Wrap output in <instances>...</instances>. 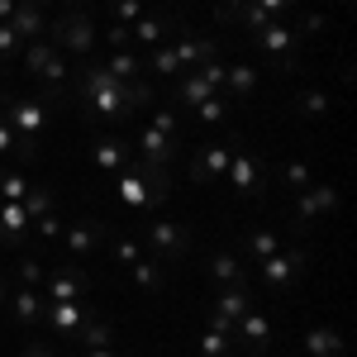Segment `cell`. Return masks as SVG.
I'll list each match as a JSON object with an SVG mask.
<instances>
[{
	"label": "cell",
	"instance_id": "cell-1",
	"mask_svg": "<svg viewBox=\"0 0 357 357\" xmlns=\"http://www.w3.org/2000/svg\"><path fill=\"white\" fill-rule=\"evenodd\" d=\"M158 91L148 82H119L105 67H82V110L86 119H134L143 105H153Z\"/></svg>",
	"mask_w": 357,
	"mask_h": 357
},
{
	"label": "cell",
	"instance_id": "cell-2",
	"mask_svg": "<svg viewBox=\"0 0 357 357\" xmlns=\"http://www.w3.org/2000/svg\"><path fill=\"white\" fill-rule=\"evenodd\" d=\"M48 43H53L57 53L86 57L96 48V24H91V15H86V10H62L57 20H48Z\"/></svg>",
	"mask_w": 357,
	"mask_h": 357
},
{
	"label": "cell",
	"instance_id": "cell-3",
	"mask_svg": "<svg viewBox=\"0 0 357 357\" xmlns=\"http://www.w3.org/2000/svg\"><path fill=\"white\" fill-rule=\"evenodd\" d=\"M305 267H310V252H305V248H276L267 262H257L262 291H272V296L291 291V286H296V281L305 276Z\"/></svg>",
	"mask_w": 357,
	"mask_h": 357
},
{
	"label": "cell",
	"instance_id": "cell-4",
	"mask_svg": "<svg viewBox=\"0 0 357 357\" xmlns=\"http://www.w3.org/2000/svg\"><path fill=\"white\" fill-rule=\"evenodd\" d=\"M252 310V286L248 281H229L215 291V305H210V329L215 333H234V324Z\"/></svg>",
	"mask_w": 357,
	"mask_h": 357
},
{
	"label": "cell",
	"instance_id": "cell-5",
	"mask_svg": "<svg viewBox=\"0 0 357 357\" xmlns=\"http://www.w3.org/2000/svg\"><path fill=\"white\" fill-rule=\"evenodd\" d=\"M257 48H262V57L272 62L276 72H296V62H301V33L291 24H267V29H257Z\"/></svg>",
	"mask_w": 357,
	"mask_h": 357
},
{
	"label": "cell",
	"instance_id": "cell-6",
	"mask_svg": "<svg viewBox=\"0 0 357 357\" xmlns=\"http://www.w3.org/2000/svg\"><path fill=\"white\" fill-rule=\"evenodd\" d=\"M191 252V229H181L176 220H153L148 224V257H158L162 267L181 262Z\"/></svg>",
	"mask_w": 357,
	"mask_h": 357
},
{
	"label": "cell",
	"instance_id": "cell-7",
	"mask_svg": "<svg viewBox=\"0 0 357 357\" xmlns=\"http://www.w3.org/2000/svg\"><path fill=\"white\" fill-rule=\"evenodd\" d=\"M5 124L15 129V138H29L38 143L43 138V124H48V105L38 96H24V100H5Z\"/></svg>",
	"mask_w": 357,
	"mask_h": 357
},
{
	"label": "cell",
	"instance_id": "cell-8",
	"mask_svg": "<svg viewBox=\"0 0 357 357\" xmlns=\"http://www.w3.org/2000/svg\"><path fill=\"white\" fill-rule=\"evenodd\" d=\"M333 210H338V191H333L329 181H314L310 191H301V205H296L291 229H296V234H305V229L319 220V215H333Z\"/></svg>",
	"mask_w": 357,
	"mask_h": 357
},
{
	"label": "cell",
	"instance_id": "cell-9",
	"mask_svg": "<svg viewBox=\"0 0 357 357\" xmlns=\"http://www.w3.org/2000/svg\"><path fill=\"white\" fill-rule=\"evenodd\" d=\"M238 143H243L238 134H229L224 143H205V148L195 153V162H191V181H220L224 172H229V158H234Z\"/></svg>",
	"mask_w": 357,
	"mask_h": 357
},
{
	"label": "cell",
	"instance_id": "cell-10",
	"mask_svg": "<svg viewBox=\"0 0 357 357\" xmlns=\"http://www.w3.org/2000/svg\"><path fill=\"white\" fill-rule=\"evenodd\" d=\"M86 291H91V276L77 262H62L53 272H43V296L48 301H82Z\"/></svg>",
	"mask_w": 357,
	"mask_h": 357
},
{
	"label": "cell",
	"instance_id": "cell-11",
	"mask_svg": "<svg viewBox=\"0 0 357 357\" xmlns=\"http://www.w3.org/2000/svg\"><path fill=\"white\" fill-rule=\"evenodd\" d=\"M224 176L234 181V191L243 195V200H248V195H262V167H257V158L248 153L243 143L234 148V158H229V172H224Z\"/></svg>",
	"mask_w": 357,
	"mask_h": 357
},
{
	"label": "cell",
	"instance_id": "cell-12",
	"mask_svg": "<svg viewBox=\"0 0 357 357\" xmlns=\"http://www.w3.org/2000/svg\"><path fill=\"white\" fill-rule=\"evenodd\" d=\"M296 5H301V0H248V5H238V10L229 15V24L238 20L243 29H252V33H257V29L276 24V15H281V10H296Z\"/></svg>",
	"mask_w": 357,
	"mask_h": 357
},
{
	"label": "cell",
	"instance_id": "cell-13",
	"mask_svg": "<svg viewBox=\"0 0 357 357\" xmlns=\"http://www.w3.org/2000/svg\"><path fill=\"white\" fill-rule=\"evenodd\" d=\"M29 224L33 220L24 215L20 200H0V248H5V252H20V248H24Z\"/></svg>",
	"mask_w": 357,
	"mask_h": 357
},
{
	"label": "cell",
	"instance_id": "cell-14",
	"mask_svg": "<svg viewBox=\"0 0 357 357\" xmlns=\"http://www.w3.org/2000/svg\"><path fill=\"white\" fill-rule=\"evenodd\" d=\"M114 191H119V200H124L129 210H153V181H148V167L143 162H138L134 172H119Z\"/></svg>",
	"mask_w": 357,
	"mask_h": 357
},
{
	"label": "cell",
	"instance_id": "cell-15",
	"mask_svg": "<svg viewBox=\"0 0 357 357\" xmlns=\"http://www.w3.org/2000/svg\"><path fill=\"white\" fill-rule=\"evenodd\" d=\"M234 333H238V343H243L252 357H262V353H267V343H272V319H267L262 310H248L243 319L234 324Z\"/></svg>",
	"mask_w": 357,
	"mask_h": 357
},
{
	"label": "cell",
	"instance_id": "cell-16",
	"mask_svg": "<svg viewBox=\"0 0 357 357\" xmlns=\"http://www.w3.org/2000/svg\"><path fill=\"white\" fill-rule=\"evenodd\" d=\"M105 238H110L105 234V220H77L67 229V257H91Z\"/></svg>",
	"mask_w": 357,
	"mask_h": 357
},
{
	"label": "cell",
	"instance_id": "cell-17",
	"mask_svg": "<svg viewBox=\"0 0 357 357\" xmlns=\"http://www.w3.org/2000/svg\"><path fill=\"white\" fill-rule=\"evenodd\" d=\"M86 324V305L82 301H53V305H43V329H53V333H82Z\"/></svg>",
	"mask_w": 357,
	"mask_h": 357
},
{
	"label": "cell",
	"instance_id": "cell-18",
	"mask_svg": "<svg viewBox=\"0 0 357 357\" xmlns=\"http://www.w3.org/2000/svg\"><path fill=\"white\" fill-rule=\"evenodd\" d=\"M138 162H153V167H172L176 162V138H167L162 129H143L138 134Z\"/></svg>",
	"mask_w": 357,
	"mask_h": 357
},
{
	"label": "cell",
	"instance_id": "cell-19",
	"mask_svg": "<svg viewBox=\"0 0 357 357\" xmlns=\"http://www.w3.org/2000/svg\"><path fill=\"white\" fill-rule=\"evenodd\" d=\"M10 29L20 33V43H24V38H43V33H48V10H43V5H33V0H15Z\"/></svg>",
	"mask_w": 357,
	"mask_h": 357
},
{
	"label": "cell",
	"instance_id": "cell-20",
	"mask_svg": "<svg viewBox=\"0 0 357 357\" xmlns=\"http://www.w3.org/2000/svg\"><path fill=\"white\" fill-rule=\"evenodd\" d=\"M129 33H134V43H158L162 48L172 33H181V20H172V15H143V20L129 24Z\"/></svg>",
	"mask_w": 357,
	"mask_h": 357
},
{
	"label": "cell",
	"instance_id": "cell-21",
	"mask_svg": "<svg viewBox=\"0 0 357 357\" xmlns=\"http://www.w3.org/2000/svg\"><path fill=\"white\" fill-rule=\"evenodd\" d=\"M172 48V62H176V72H191L200 62H210V57L220 53V43L215 38H186V43H167Z\"/></svg>",
	"mask_w": 357,
	"mask_h": 357
},
{
	"label": "cell",
	"instance_id": "cell-22",
	"mask_svg": "<svg viewBox=\"0 0 357 357\" xmlns=\"http://www.w3.org/2000/svg\"><path fill=\"white\" fill-rule=\"evenodd\" d=\"M10 314H15V324L38 329V324H43V296H38L33 286H20V291L10 296Z\"/></svg>",
	"mask_w": 357,
	"mask_h": 357
},
{
	"label": "cell",
	"instance_id": "cell-23",
	"mask_svg": "<svg viewBox=\"0 0 357 357\" xmlns=\"http://www.w3.org/2000/svg\"><path fill=\"white\" fill-rule=\"evenodd\" d=\"M91 162L100 167V172H124L129 143H124V138H96V143H91Z\"/></svg>",
	"mask_w": 357,
	"mask_h": 357
},
{
	"label": "cell",
	"instance_id": "cell-24",
	"mask_svg": "<svg viewBox=\"0 0 357 357\" xmlns=\"http://www.w3.org/2000/svg\"><path fill=\"white\" fill-rule=\"evenodd\" d=\"M224 86H229V105H243L248 96H252V86H257V67H252V62L224 67Z\"/></svg>",
	"mask_w": 357,
	"mask_h": 357
},
{
	"label": "cell",
	"instance_id": "cell-25",
	"mask_svg": "<svg viewBox=\"0 0 357 357\" xmlns=\"http://www.w3.org/2000/svg\"><path fill=\"white\" fill-rule=\"evenodd\" d=\"M210 96H215V86L205 82L200 72H191L186 82L172 91V105H186V110H195V105H200V100H210Z\"/></svg>",
	"mask_w": 357,
	"mask_h": 357
},
{
	"label": "cell",
	"instance_id": "cell-26",
	"mask_svg": "<svg viewBox=\"0 0 357 357\" xmlns=\"http://www.w3.org/2000/svg\"><path fill=\"white\" fill-rule=\"evenodd\" d=\"M210 281H220V286H229V281H248L243 257H238V252H215V257H210Z\"/></svg>",
	"mask_w": 357,
	"mask_h": 357
},
{
	"label": "cell",
	"instance_id": "cell-27",
	"mask_svg": "<svg viewBox=\"0 0 357 357\" xmlns=\"http://www.w3.org/2000/svg\"><path fill=\"white\" fill-rule=\"evenodd\" d=\"M305 357H343V338L333 329H310L305 333Z\"/></svg>",
	"mask_w": 357,
	"mask_h": 357
},
{
	"label": "cell",
	"instance_id": "cell-28",
	"mask_svg": "<svg viewBox=\"0 0 357 357\" xmlns=\"http://www.w3.org/2000/svg\"><path fill=\"white\" fill-rule=\"evenodd\" d=\"M129 276H134V286H143V291H162V281H167L158 257H138L134 267H129Z\"/></svg>",
	"mask_w": 357,
	"mask_h": 357
},
{
	"label": "cell",
	"instance_id": "cell-29",
	"mask_svg": "<svg viewBox=\"0 0 357 357\" xmlns=\"http://www.w3.org/2000/svg\"><path fill=\"white\" fill-rule=\"evenodd\" d=\"M276 248H281V238H276L272 229H252V234L243 238V252L252 257V262H267V257H272Z\"/></svg>",
	"mask_w": 357,
	"mask_h": 357
},
{
	"label": "cell",
	"instance_id": "cell-30",
	"mask_svg": "<svg viewBox=\"0 0 357 357\" xmlns=\"http://www.w3.org/2000/svg\"><path fill=\"white\" fill-rule=\"evenodd\" d=\"M138 67H143V62H138L134 48H119V53L110 57V67H105V72H110V77H119V82H138Z\"/></svg>",
	"mask_w": 357,
	"mask_h": 357
},
{
	"label": "cell",
	"instance_id": "cell-31",
	"mask_svg": "<svg viewBox=\"0 0 357 357\" xmlns=\"http://www.w3.org/2000/svg\"><path fill=\"white\" fill-rule=\"evenodd\" d=\"M296 110H301L305 119H324V114H329V96L310 86V91H301V96H296Z\"/></svg>",
	"mask_w": 357,
	"mask_h": 357
},
{
	"label": "cell",
	"instance_id": "cell-32",
	"mask_svg": "<svg viewBox=\"0 0 357 357\" xmlns=\"http://www.w3.org/2000/svg\"><path fill=\"white\" fill-rule=\"evenodd\" d=\"M77 338H82V343H86V353H96V348H110L114 329H110V324H105V319H96V324L86 319V324H82V333H77Z\"/></svg>",
	"mask_w": 357,
	"mask_h": 357
},
{
	"label": "cell",
	"instance_id": "cell-33",
	"mask_svg": "<svg viewBox=\"0 0 357 357\" xmlns=\"http://www.w3.org/2000/svg\"><path fill=\"white\" fill-rule=\"evenodd\" d=\"M281 181H286L291 191H310V186H314V172H310V162H286L281 167Z\"/></svg>",
	"mask_w": 357,
	"mask_h": 357
},
{
	"label": "cell",
	"instance_id": "cell-34",
	"mask_svg": "<svg viewBox=\"0 0 357 357\" xmlns=\"http://www.w3.org/2000/svg\"><path fill=\"white\" fill-rule=\"evenodd\" d=\"M53 53H57V48L48 43V38H33V43L24 48V72H29V77H38V67H43Z\"/></svg>",
	"mask_w": 357,
	"mask_h": 357
},
{
	"label": "cell",
	"instance_id": "cell-35",
	"mask_svg": "<svg viewBox=\"0 0 357 357\" xmlns=\"http://www.w3.org/2000/svg\"><path fill=\"white\" fill-rule=\"evenodd\" d=\"M200 357H234V333H205L200 338Z\"/></svg>",
	"mask_w": 357,
	"mask_h": 357
},
{
	"label": "cell",
	"instance_id": "cell-36",
	"mask_svg": "<svg viewBox=\"0 0 357 357\" xmlns=\"http://www.w3.org/2000/svg\"><path fill=\"white\" fill-rule=\"evenodd\" d=\"M20 205H24L29 220H38V215H48V210H53V195H48V186H29V195L20 200Z\"/></svg>",
	"mask_w": 357,
	"mask_h": 357
},
{
	"label": "cell",
	"instance_id": "cell-37",
	"mask_svg": "<svg viewBox=\"0 0 357 357\" xmlns=\"http://www.w3.org/2000/svg\"><path fill=\"white\" fill-rule=\"evenodd\" d=\"M195 114H200L205 124H224V119H229V100H224L220 91H215L210 100H200V105H195Z\"/></svg>",
	"mask_w": 357,
	"mask_h": 357
},
{
	"label": "cell",
	"instance_id": "cell-38",
	"mask_svg": "<svg viewBox=\"0 0 357 357\" xmlns=\"http://www.w3.org/2000/svg\"><path fill=\"white\" fill-rule=\"evenodd\" d=\"M110 257H114V267H124V272H129V267H134L143 252H138L134 238H110Z\"/></svg>",
	"mask_w": 357,
	"mask_h": 357
},
{
	"label": "cell",
	"instance_id": "cell-39",
	"mask_svg": "<svg viewBox=\"0 0 357 357\" xmlns=\"http://www.w3.org/2000/svg\"><path fill=\"white\" fill-rule=\"evenodd\" d=\"M24 195H29L24 172H0V200H24Z\"/></svg>",
	"mask_w": 357,
	"mask_h": 357
},
{
	"label": "cell",
	"instance_id": "cell-40",
	"mask_svg": "<svg viewBox=\"0 0 357 357\" xmlns=\"http://www.w3.org/2000/svg\"><path fill=\"white\" fill-rule=\"evenodd\" d=\"M114 5V24H134L143 20V0H110Z\"/></svg>",
	"mask_w": 357,
	"mask_h": 357
},
{
	"label": "cell",
	"instance_id": "cell-41",
	"mask_svg": "<svg viewBox=\"0 0 357 357\" xmlns=\"http://www.w3.org/2000/svg\"><path fill=\"white\" fill-rule=\"evenodd\" d=\"M153 129H162L167 138L181 143V119H176V110H158V114H153Z\"/></svg>",
	"mask_w": 357,
	"mask_h": 357
},
{
	"label": "cell",
	"instance_id": "cell-42",
	"mask_svg": "<svg viewBox=\"0 0 357 357\" xmlns=\"http://www.w3.org/2000/svg\"><path fill=\"white\" fill-rule=\"evenodd\" d=\"M20 48H24V43H20V33H15L10 24H0V62H10Z\"/></svg>",
	"mask_w": 357,
	"mask_h": 357
},
{
	"label": "cell",
	"instance_id": "cell-43",
	"mask_svg": "<svg viewBox=\"0 0 357 357\" xmlns=\"http://www.w3.org/2000/svg\"><path fill=\"white\" fill-rule=\"evenodd\" d=\"M20 286H33V291L43 286V267H38L33 257H24V262H20Z\"/></svg>",
	"mask_w": 357,
	"mask_h": 357
},
{
	"label": "cell",
	"instance_id": "cell-44",
	"mask_svg": "<svg viewBox=\"0 0 357 357\" xmlns=\"http://www.w3.org/2000/svg\"><path fill=\"white\" fill-rule=\"evenodd\" d=\"M33 224H38V234H43L48 243H53V238H62V220H57L53 210H48V215H38V220H33Z\"/></svg>",
	"mask_w": 357,
	"mask_h": 357
},
{
	"label": "cell",
	"instance_id": "cell-45",
	"mask_svg": "<svg viewBox=\"0 0 357 357\" xmlns=\"http://www.w3.org/2000/svg\"><path fill=\"white\" fill-rule=\"evenodd\" d=\"M191 72H200V77H205V82L215 86V91H220V86H224V67H220V62H215V57H210V62H200V67H191Z\"/></svg>",
	"mask_w": 357,
	"mask_h": 357
},
{
	"label": "cell",
	"instance_id": "cell-46",
	"mask_svg": "<svg viewBox=\"0 0 357 357\" xmlns=\"http://www.w3.org/2000/svg\"><path fill=\"white\" fill-rule=\"evenodd\" d=\"M105 38H110L114 53H119V48H134V33H129V24H110V33H105Z\"/></svg>",
	"mask_w": 357,
	"mask_h": 357
},
{
	"label": "cell",
	"instance_id": "cell-47",
	"mask_svg": "<svg viewBox=\"0 0 357 357\" xmlns=\"http://www.w3.org/2000/svg\"><path fill=\"white\" fill-rule=\"evenodd\" d=\"M319 29H324V15H305V24L296 29V33H301V38H314Z\"/></svg>",
	"mask_w": 357,
	"mask_h": 357
},
{
	"label": "cell",
	"instance_id": "cell-48",
	"mask_svg": "<svg viewBox=\"0 0 357 357\" xmlns=\"http://www.w3.org/2000/svg\"><path fill=\"white\" fill-rule=\"evenodd\" d=\"M0 153H15V129L5 124V114H0Z\"/></svg>",
	"mask_w": 357,
	"mask_h": 357
},
{
	"label": "cell",
	"instance_id": "cell-49",
	"mask_svg": "<svg viewBox=\"0 0 357 357\" xmlns=\"http://www.w3.org/2000/svg\"><path fill=\"white\" fill-rule=\"evenodd\" d=\"M238 5H248V0H224L220 10H215V20H220V24H229V15H234V10H238Z\"/></svg>",
	"mask_w": 357,
	"mask_h": 357
},
{
	"label": "cell",
	"instance_id": "cell-50",
	"mask_svg": "<svg viewBox=\"0 0 357 357\" xmlns=\"http://www.w3.org/2000/svg\"><path fill=\"white\" fill-rule=\"evenodd\" d=\"M20 357H57V353H53V348H43V343H29Z\"/></svg>",
	"mask_w": 357,
	"mask_h": 357
},
{
	"label": "cell",
	"instance_id": "cell-51",
	"mask_svg": "<svg viewBox=\"0 0 357 357\" xmlns=\"http://www.w3.org/2000/svg\"><path fill=\"white\" fill-rule=\"evenodd\" d=\"M86 357H114V353H110V348H96V353H86Z\"/></svg>",
	"mask_w": 357,
	"mask_h": 357
},
{
	"label": "cell",
	"instance_id": "cell-52",
	"mask_svg": "<svg viewBox=\"0 0 357 357\" xmlns=\"http://www.w3.org/2000/svg\"><path fill=\"white\" fill-rule=\"evenodd\" d=\"M33 5H43V10H48V5H53V0H33Z\"/></svg>",
	"mask_w": 357,
	"mask_h": 357
},
{
	"label": "cell",
	"instance_id": "cell-53",
	"mask_svg": "<svg viewBox=\"0 0 357 357\" xmlns=\"http://www.w3.org/2000/svg\"><path fill=\"white\" fill-rule=\"evenodd\" d=\"M72 5H82V0H72Z\"/></svg>",
	"mask_w": 357,
	"mask_h": 357
},
{
	"label": "cell",
	"instance_id": "cell-54",
	"mask_svg": "<svg viewBox=\"0 0 357 357\" xmlns=\"http://www.w3.org/2000/svg\"><path fill=\"white\" fill-rule=\"evenodd\" d=\"M338 5H348V0H338Z\"/></svg>",
	"mask_w": 357,
	"mask_h": 357
}]
</instances>
